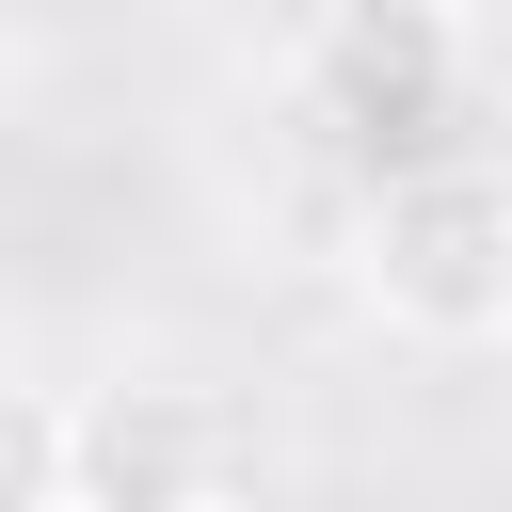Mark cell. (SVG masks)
Returning a JSON list of instances; mask_svg holds the SVG:
<instances>
[{
    "label": "cell",
    "mask_w": 512,
    "mask_h": 512,
    "mask_svg": "<svg viewBox=\"0 0 512 512\" xmlns=\"http://www.w3.org/2000/svg\"><path fill=\"white\" fill-rule=\"evenodd\" d=\"M352 304L400 352H496L512 336V192H496L480 144H432V160L368 176V208H352Z\"/></svg>",
    "instance_id": "obj_1"
},
{
    "label": "cell",
    "mask_w": 512,
    "mask_h": 512,
    "mask_svg": "<svg viewBox=\"0 0 512 512\" xmlns=\"http://www.w3.org/2000/svg\"><path fill=\"white\" fill-rule=\"evenodd\" d=\"M480 96V32L464 0H320L304 16V112L352 128V144H416V128H464ZM432 160V144H416Z\"/></svg>",
    "instance_id": "obj_2"
},
{
    "label": "cell",
    "mask_w": 512,
    "mask_h": 512,
    "mask_svg": "<svg viewBox=\"0 0 512 512\" xmlns=\"http://www.w3.org/2000/svg\"><path fill=\"white\" fill-rule=\"evenodd\" d=\"M80 512H240V416L176 368L80 400Z\"/></svg>",
    "instance_id": "obj_3"
},
{
    "label": "cell",
    "mask_w": 512,
    "mask_h": 512,
    "mask_svg": "<svg viewBox=\"0 0 512 512\" xmlns=\"http://www.w3.org/2000/svg\"><path fill=\"white\" fill-rule=\"evenodd\" d=\"M80 496V384L0 368V512H64Z\"/></svg>",
    "instance_id": "obj_4"
},
{
    "label": "cell",
    "mask_w": 512,
    "mask_h": 512,
    "mask_svg": "<svg viewBox=\"0 0 512 512\" xmlns=\"http://www.w3.org/2000/svg\"><path fill=\"white\" fill-rule=\"evenodd\" d=\"M64 512H80V496H64Z\"/></svg>",
    "instance_id": "obj_5"
}]
</instances>
